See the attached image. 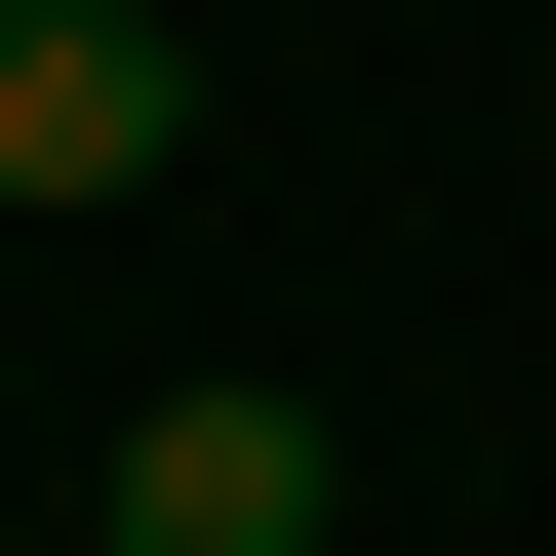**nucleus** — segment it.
Returning <instances> with one entry per match:
<instances>
[{"label":"nucleus","instance_id":"f257e3e1","mask_svg":"<svg viewBox=\"0 0 556 556\" xmlns=\"http://www.w3.org/2000/svg\"><path fill=\"white\" fill-rule=\"evenodd\" d=\"M318 517H358V438H318L278 358H199V397H119V477H80V556H318Z\"/></svg>","mask_w":556,"mask_h":556},{"label":"nucleus","instance_id":"f03ea898","mask_svg":"<svg viewBox=\"0 0 556 556\" xmlns=\"http://www.w3.org/2000/svg\"><path fill=\"white\" fill-rule=\"evenodd\" d=\"M199 160V40L160 0H0V199H160Z\"/></svg>","mask_w":556,"mask_h":556}]
</instances>
